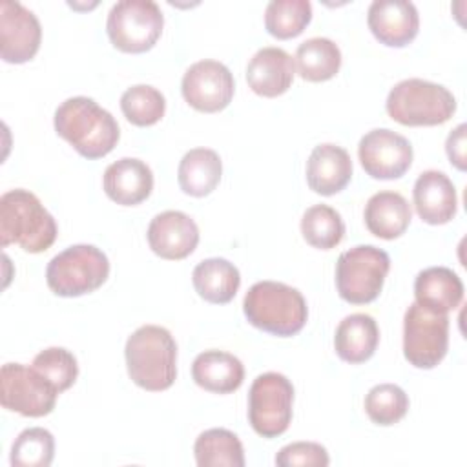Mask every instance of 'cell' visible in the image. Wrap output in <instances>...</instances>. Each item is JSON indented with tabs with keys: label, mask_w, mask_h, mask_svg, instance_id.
<instances>
[{
	"label": "cell",
	"mask_w": 467,
	"mask_h": 467,
	"mask_svg": "<svg viewBox=\"0 0 467 467\" xmlns=\"http://www.w3.org/2000/svg\"><path fill=\"white\" fill-rule=\"evenodd\" d=\"M55 131L82 157L100 159L120 139L115 117L89 97H71L55 111Z\"/></svg>",
	"instance_id": "obj_1"
},
{
	"label": "cell",
	"mask_w": 467,
	"mask_h": 467,
	"mask_svg": "<svg viewBox=\"0 0 467 467\" xmlns=\"http://www.w3.org/2000/svg\"><path fill=\"white\" fill-rule=\"evenodd\" d=\"M126 367L131 381L144 390L161 392L177 378V343L168 328L139 327L126 341Z\"/></svg>",
	"instance_id": "obj_2"
},
{
	"label": "cell",
	"mask_w": 467,
	"mask_h": 467,
	"mask_svg": "<svg viewBox=\"0 0 467 467\" xmlns=\"http://www.w3.org/2000/svg\"><path fill=\"white\" fill-rule=\"evenodd\" d=\"M57 239V223L40 199L24 188L0 197V244H18L24 252H46Z\"/></svg>",
	"instance_id": "obj_3"
},
{
	"label": "cell",
	"mask_w": 467,
	"mask_h": 467,
	"mask_svg": "<svg viewBox=\"0 0 467 467\" xmlns=\"http://www.w3.org/2000/svg\"><path fill=\"white\" fill-rule=\"evenodd\" d=\"M243 312L250 325L279 337L301 332L308 317L303 294L279 281H259L252 285L243 299Z\"/></svg>",
	"instance_id": "obj_4"
},
{
	"label": "cell",
	"mask_w": 467,
	"mask_h": 467,
	"mask_svg": "<svg viewBox=\"0 0 467 467\" xmlns=\"http://www.w3.org/2000/svg\"><path fill=\"white\" fill-rule=\"evenodd\" d=\"M385 108L389 117L403 126H438L454 115L456 99L441 84L407 78L390 89Z\"/></svg>",
	"instance_id": "obj_5"
},
{
	"label": "cell",
	"mask_w": 467,
	"mask_h": 467,
	"mask_svg": "<svg viewBox=\"0 0 467 467\" xmlns=\"http://www.w3.org/2000/svg\"><path fill=\"white\" fill-rule=\"evenodd\" d=\"M109 275L106 254L93 244H73L57 254L46 268V281L60 297H78L95 292Z\"/></svg>",
	"instance_id": "obj_6"
},
{
	"label": "cell",
	"mask_w": 467,
	"mask_h": 467,
	"mask_svg": "<svg viewBox=\"0 0 467 467\" xmlns=\"http://www.w3.org/2000/svg\"><path fill=\"white\" fill-rule=\"evenodd\" d=\"M390 268L389 254L372 244H358L339 254L336 263V288L343 301L352 305L372 303Z\"/></svg>",
	"instance_id": "obj_7"
},
{
	"label": "cell",
	"mask_w": 467,
	"mask_h": 467,
	"mask_svg": "<svg viewBox=\"0 0 467 467\" xmlns=\"http://www.w3.org/2000/svg\"><path fill=\"white\" fill-rule=\"evenodd\" d=\"M162 26V11L153 0H120L109 9L106 31L117 49L144 53L155 46Z\"/></svg>",
	"instance_id": "obj_8"
},
{
	"label": "cell",
	"mask_w": 467,
	"mask_h": 467,
	"mask_svg": "<svg viewBox=\"0 0 467 467\" xmlns=\"http://www.w3.org/2000/svg\"><path fill=\"white\" fill-rule=\"evenodd\" d=\"M294 385L279 372L259 374L248 392V420L263 438L281 436L292 421Z\"/></svg>",
	"instance_id": "obj_9"
},
{
	"label": "cell",
	"mask_w": 467,
	"mask_h": 467,
	"mask_svg": "<svg viewBox=\"0 0 467 467\" xmlns=\"http://www.w3.org/2000/svg\"><path fill=\"white\" fill-rule=\"evenodd\" d=\"M449 317L412 303L403 317V354L416 368H434L447 354Z\"/></svg>",
	"instance_id": "obj_10"
},
{
	"label": "cell",
	"mask_w": 467,
	"mask_h": 467,
	"mask_svg": "<svg viewBox=\"0 0 467 467\" xmlns=\"http://www.w3.org/2000/svg\"><path fill=\"white\" fill-rule=\"evenodd\" d=\"M60 392L35 368L5 363L0 370L2 407L27 418H40L55 409Z\"/></svg>",
	"instance_id": "obj_11"
},
{
	"label": "cell",
	"mask_w": 467,
	"mask_h": 467,
	"mask_svg": "<svg viewBox=\"0 0 467 467\" xmlns=\"http://www.w3.org/2000/svg\"><path fill=\"white\" fill-rule=\"evenodd\" d=\"M181 91L193 109L217 113L232 102L235 82L232 71L223 62L199 60L184 71Z\"/></svg>",
	"instance_id": "obj_12"
},
{
	"label": "cell",
	"mask_w": 467,
	"mask_h": 467,
	"mask_svg": "<svg viewBox=\"0 0 467 467\" xmlns=\"http://www.w3.org/2000/svg\"><path fill=\"white\" fill-rule=\"evenodd\" d=\"M358 157L367 175L390 181L405 175L412 164L414 153L410 142L403 135L389 128H376L361 137Z\"/></svg>",
	"instance_id": "obj_13"
},
{
	"label": "cell",
	"mask_w": 467,
	"mask_h": 467,
	"mask_svg": "<svg viewBox=\"0 0 467 467\" xmlns=\"http://www.w3.org/2000/svg\"><path fill=\"white\" fill-rule=\"evenodd\" d=\"M42 40V27L33 11L20 2L0 4V55L4 62L24 64L31 60Z\"/></svg>",
	"instance_id": "obj_14"
},
{
	"label": "cell",
	"mask_w": 467,
	"mask_h": 467,
	"mask_svg": "<svg viewBox=\"0 0 467 467\" xmlns=\"http://www.w3.org/2000/svg\"><path fill=\"white\" fill-rule=\"evenodd\" d=\"M150 248L162 259L177 261L188 257L199 244V228L195 221L179 210L157 213L146 232Z\"/></svg>",
	"instance_id": "obj_15"
},
{
	"label": "cell",
	"mask_w": 467,
	"mask_h": 467,
	"mask_svg": "<svg viewBox=\"0 0 467 467\" xmlns=\"http://www.w3.org/2000/svg\"><path fill=\"white\" fill-rule=\"evenodd\" d=\"M370 33L389 47L410 44L420 29V15L409 0H374L367 11Z\"/></svg>",
	"instance_id": "obj_16"
},
{
	"label": "cell",
	"mask_w": 467,
	"mask_h": 467,
	"mask_svg": "<svg viewBox=\"0 0 467 467\" xmlns=\"http://www.w3.org/2000/svg\"><path fill=\"white\" fill-rule=\"evenodd\" d=\"M414 208L427 224H445L458 210V197L452 181L438 170L418 175L412 190Z\"/></svg>",
	"instance_id": "obj_17"
},
{
	"label": "cell",
	"mask_w": 467,
	"mask_h": 467,
	"mask_svg": "<svg viewBox=\"0 0 467 467\" xmlns=\"http://www.w3.org/2000/svg\"><path fill=\"white\" fill-rule=\"evenodd\" d=\"M296 73L294 58L281 47L259 49L246 66V82L261 97H279L292 86Z\"/></svg>",
	"instance_id": "obj_18"
},
{
	"label": "cell",
	"mask_w": 467,
	"mask_h": 467,
	"mask_svg": "<svg viewBox=\"0 0 467 467\" xmlns=\"http://www.w3.org/2000/svg\"><path fill=\"white\" fill-rule=\"evenodd\" d=\"M102 186L113 202L135 206L150 197L153 190V173L144 161L122 157L106 168Z\"/></svg>",
	"instance_id": "obj_19"
},
{
	"label": "cell",
	"mask_w": 467,
	"mask_h": 467,
	"mask_svg": "<svg viewBox=\"0 0 467 467\" xmlns=\"http://www.w3.org/2000/svg\"><path fill=\"white\" fill-rule=\"evenodd\" d=\"M352 177V161L345 148L336 144L316 146L306 161V182L319 195L341 192Z\"/></svg>",
	"instance_id": "obj_20"
},
{
	"label": "cell",
	"mask_w": 467,
	"mask_h": 467,
	"mask_svg": "<svg viewBox=\"0 0 467 467\" xmlns=\"http://www.w3.org/2000/svg\"><path fill=\"white\" fill-rule=\"evenodd\" d=\"M414 297L420 306L436 314H447L462 303L463 283L451 268L431 266L416 275Z\"/></svg>",
	"instance_id": "obj_21"
},
{
	"label": "cell",
	"mask_w": 467,
	"mask_h": 467,
	"mask_svg": "<svg viewBox=\"0 0 467 467\" xmlns=\"http://www.w3.org/2000/svg\"><path fill=\"white\" fill-rule=\"evenodd\" d=\"M193 381L215 394H230L237 390L244 379V367L239 358L223 350H204L192 363Z\"/></svg>",
	"instance_id": "obj_22"
},
{
	"label": "cell",
	"mask_w": 467,
	"mask_h": 467,
	"mask_svg": "<svg viewBox=\"0 0 467 467\" xmlns=\"http://www.w3.org/2000/svg\"><path fill=\"white\" fill-rule=\"evenodd\" d=\"M365 224L379 239H396L410 224L412 210L407 199L398 192H378L365 204Z\"/></svg>",
	"instance_id": "obj_23"
},
{
	"label": "cell",
	"mask_w": 467,
	"mask_h": 467,
	"mask_svg": "<svg viewBox=\"0 0 467 467\" xmlns=\"http://www.w3.org/2000/svg\"><path fill=\"white\" fill-rule=\"evenodd\" d=\"M379 343V328L368 314H350L341 319L334 334L336 354L352 365L372 358Z\"/></svg>",
	"instance_id": "obj_24"
},
{
	"label": "cell",
	"mask_w": 467,
	"mask_h": 467,
	"mask_svg": "<svg viewBox=\"0 0 467 467\" xmlns=\"http://www.w3.org/2000/svg\"><path fill=\"white\" fill-rule=\"evenodd\" d=\"M192 283L204 301L224 305L235 297L241 286V274L228 259L210 257L193 268Z\"/></svg>",
	"instance_id": "obj_25"
},
{
	"label": "cell",
	"mask_w": 467,
	"mask_h": 467,
	"mask_svg": "<svg viewBox=\"0 0 467 467\" xmlns=\"http://www.w3.org/2000/svg\"><path fill=\"white\" fill-rule=\"evenodd\" d=\"M223 175V162L217 151L210 148H193L179 162L177 179L186 195L204 197L212 193Z\"/></svg>",
	"instance_id": "obj_26"
},
{
	"label": "cell",
	"mask_w": 467,
	"mask_h": 467,
	"mask_svg": "<svg viewBox=\"0 0 467 467\" xmlns=\"http://www.w3.org/2000/svg\"><path fill=\"white\" fill-rule=\"evenodd\" d=\"M296 66L301 78L308 82H325L339 71L341 51L330 38L314 36L297 46Z\"/></svg>",
	"instance_id": "obj_27"
},
{
	"label": "cell",
	"mask_w": 467,
	"mask_h": 467,
	"mask_svg": "<svg viewBox=\"0 0 467 467\" xmlns=\"http://www.w3.org/2000/svg\"><path fill=\"white\" fill-rule=\"evenodd\" d=\"M199 467H243V443L228 429H208L201 432L193 445Z\"/></svg>",
	"instance_id": "obj_28"
},
{
	"label": "cell",
	"mask_w": 467,
	"mask_h": 467,
	"mask_svg": "<svg viewBox=\"0 0 467 467\" xmlns=\"http://www.w3.org/2000/svg\"><path fill=\"white\" fill-rule=\"evenodd\" d=\"M301 234L310 246L332 250L345 235V223L332 206L314 204L301 217Z\"/></svg>",
	"instance_id": "obj_29"
},
{
	"label": "cell",
	"mask_w": 467,
	"mask_h": 467,
	"mask_svg": "<svg viewBox=\"0 0 467 467\" xmlns=\"http://www.w3.org/2000/svg\"><path fill=\"white\" fill-rule=\"evenodd\" d=\"M310 20L312 4L308 0H272L265 9V27L279 40L301 35Z\"/></svg>",
	"instance_id": "obj_30"
},
{
	"label": "cell",
	"mask_w": 467,
	"mask_h": 467,
	"mask_svg": "<svg viewBox=\"0 0 467 467\" xmlns=\"http://www.w3.org/2000/svg\"><path fill=\"white\" fill-rule=\"evenodd\" d=\"M120 109L131 124L140 128L153 126L164 117L166 99L157 88L137 84L122 93Z\"/></svg>",
	"instance_id": "obj_31"
},
{
	"label": "cell",
	"mask_w": 467,
	"mask_h": 467,
	"mask_svg": "<svg viewBox=\"0 0 467 467\" xmlns=\"http://www.w3.org/2000/svg\"><path fill=\"white\" fill-rule=\"evenodd\" d=\"M55 456V438L47 429L29 427L22 431L11 447L13 467H49Z\"/></svg>",
	"instance_id": "obj_32"
},
{
	"label": "cell",
	"mask_w": 467,
	"mask_h": 467,
	"mask_svg": "<svg viewBox=\"0 0 467 467\" xmlns=\"http://www.w3.org/2000/svg\"><path fill=\"white\" fill-rule=\"evenodd\" d=\"M409 410V396L394 383L374 385L365 396V412L376 425H394Z\"/></svg>",
	"instance_id": "obj_33"
},
{
	"label": "cell",
	"mask_w": 467,
	"mask_h": 467,
	"mask_svg": "<svg viewBox=\"0 0 467 467\" xmlns=\"http://www.w3.org/2000/svg\"><path fill=\"white\" fill-rule=\"evenodd\" d=\"M31 367H35L58 392L67 390L78 376L77 358L64 347L44 348L35 356Z\"/></svg>",
	"instance_id": "obj_34"
},
{
	"label": "cell",
	"mask_w": 467,
	"mask_h": 467,
	"mask_svg": "<svg viewBox=\"0 0 467 467\" xmlns=\"http://www.w3.org/2000/svg\"><path fill=\"white\" fill-rule=\"evenodd\" d=\"M328 463L327 449L316 441L288 443L275 456L277 467H327Z\"/></svg>",
	"instance_id": "obj_35"
},
{
	"label": "cell",
	"mask_w": 467,
	"mask_h": 467,
	"mask_svg": "<svg viewBox=\"0 0 467 467\" xmlns=\"http://www.w3.org/2000/svg\"><path fill=\"white\" fill-rule=\"evenodd\" d=\"M465 130H467L465 124L456 126L449 133L447 142H445V151H447V157H449L451 164H454L462 171L467 166V161H465Z\"/></svg>",
	"instance_id": "obj_36"
}]
</instances>
